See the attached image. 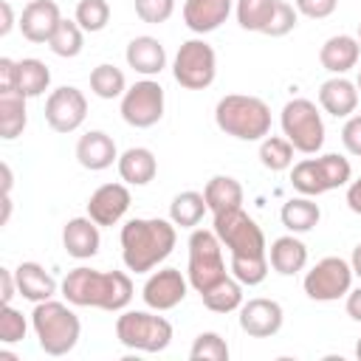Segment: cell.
Masks as SVG:
<instances>
[{"label": "cell", "mask_w": 361, "mask_h": 361, "mask_svg": "<svg viewBox=\"0 0 361 361\" xmlns=\"http://www.w3.org/2000/svg\"><path fill=\"white\" fill-rule=\"evenodd\" d=\"M178 243L175 223L161 217H133L121 226V259L127 271L147 274L161 265Z\"/></svg>", "instance_id": "6da1fadb"}, {"label": "cell", "mask_w": 361, "mask_h": 361, "mask_svg": "<svg viewBox=\"0 0 361 361\" xmlns=\"http://www.w3.org/2000/svg\"><path fill=\"white\" fill-rule=\"evenodd\" d=\"M62 296L76 307H102V310H124L133 299V282L121 271H96V268H73L62 279Z\"/></svg>", "instance_id": "7a4b0ae2"}, {"label": "cell", "mask_w": 361, "mask_h": 361, "mask_svg": "<svg viewBox=\"0 0 361 361\" xmlns=\"http://www.w3.org/2000/svg\"><path fill=\"white\" fill-rule=\"evenodd\" d=\"M214 121L226 135L240 141H262L271 133V107L245 93H228L214 107Z\"/></svg>", "instance_id": "3957f363"}, {"label": "cell", "mask_w": 361, "mask_h": 361, "mask_svg": "<svg viewBox=\"0 0 361 361\" xmlns=\"http://www.w3.org/2000/svg\"><path fill=\"white\" fill-rule=\"evenodd\" d=\"M31 327H34L37 344L45 355H68L76 347L79 333H82L79 316L68 305L54 302V299L37 302V307L31 313Z\"/></svg>", "instance_id": "277c9868"}, {"label": "cell", "mask_w": 361, "mask_h": 361, "mask_svg": "<svg viewBox=\"0 0 361 361\" xmlns=\"http://www.w3.org/2000/svg\"><path fill=\"white\" fill-rule=\"evenodd\" d=\"M189 285L203 293L212 285H217L220 279L228 276L226 262H223V243L214 234V228H195L189 237Z\"/></svg>", "instance_id": "5b68a950"}, {"label": "cell", "mask_w": 361, "mask_h": 361, "mask_svg": "<svg viewBox=\"0 0 361 361\" xmlns=\"http://www.w3.org/2000/svg\"><path fill=\"white\" fill-rule=\"evenodd\" d=\"M116 338L127 350L161 353L172 341V324L164 316H152L147 310H124L116 319Z\"/></svg>", "instance_id": "8992f818"}, {"label": "cell", "mask_w": 361, "mask_h": 361, "mask_svg": "<svg viewBox=\"0 0 361 361\" xmlns=\"http://www.w3.org/2000/svg\"><path fill=\"white\" fill-rule=\"evenodd\" d=\"M279 124H282V133L293 144L296 152L316 155L322 149V144H324V121H322L319 107L310 99H290L282 107Z\"/></svg>", "instance_id": "52a82bcc"}, {"label": "cell", "mask_w": 361, "mask_h": 361, "mask_svg": "<svg viewBox=\"0 0 361 361\" xmlns=\"http://www.w3.org/2000/svg\"><path fill=\"white\" fill-rule=\"evenodd\" d=\"M212 228L220 237V243L228 248L231 257H268L265 234L257 226V220L243 212V206L228 209V212H217Z\"/></svg>", "instance_id": "ba28073f"}, {"label": "cell", "mask_w": 361, "mask_h": 361, "mask_svg": "<svg viewBox=\"0 0 361 361\" xmlns=\"http://www.w3.org/2000/svg\"><path fill=\"white\" fill-rule=\"evenodd\" d=\"M172 76L186 90H203L217 76V54L206 39H186L172 62Z\"/></svg>", "instance_id": "9c48e42d"}, {"label": "cell", "mask_w": 361, "mask_h": 361, "mask_svg": "<svg viewBox=\"0 0 361 361\" xmlns=\"http://www.w3.org/2000/svg\"><path fill=\"white\" fill-rule=\"evenodd\" d=\"M353 265L341 257H324L305 274V293L313 302H336L353 288Z\"/></svg>", "instance_id": "30bf717a"}, {"label": "cell", "mask_w": 361, "mask_h": 361, "mask_svg": "<svg viewBox=\"0 0 361 361\" xmlns=\"http://www.w3.org/2000/svg\"><path fill=\"white\" fill-rule=\"evenodd\" d=\"M164 116V87L152 79H141L121 96V118L130 127L147 130L158 124Z\"/></svg>", "instance_id": "8fae6325"}, {"label": "cell", "mask_w": 361, "mask_h": 361, "mask_svg": "<svg viewBox=\"0 0 361 361\" xmlns=\"http://www.w3.org/2000/svg\"><path fill=\"white\" fill-rule=\"evenodd\" d=\"M87 116V99L79 87L73 85H62L56 90H51L48 102H45V121L54 133H73L82 127Z\"/></svg>", "instance_id": "7c38bea8"}, {"label": "cell", "mask_w": 361, "mask_h": 361, "mask_svg": "<svg viewBox=\"0 0 361 361\" xmlns=\"http://www.w3.org/2000/svg\"><path fill=\"white\" fill-rule=\"evenodd\" d=\"M189 279L178 268H161L144 282V305L152 310H172L186 299Z\"/></svg>", "instance_id": "4fadbf2b"}, {"label": "cell", "mask_w": 361, "mask_h": 361, "mask_svg": "<svg viewBox=\"0 0 361 361\" xmlns=\"http://www.w3.org/2000/svg\"><path fill=\"white\" fill-rule=\"evenodd\" d=\"M285 313L282 305L274 299H248L240 305V330L248 333L251 338H271L282 330Z\"/></svg>", "instance_id": "5bb4252c"}, {"label": "cell", "mask_w": 361, "mask_h": 361, "mask_svg": "<svg viewBox=\"0 0 361 361\" xmlns=\"http://www.w3.org/2000/svg\"><path fill=\"white\" fill-rule=\"evenodd\" d=\"M130 203L133 197L124 183H104L87 197V217L99 226H116L127 214Z\"/></svg>", "instance_id": "9a60e30c"}, {"label": "cell", "mask_w": 361, "mask_h": 361, "mask_svg": "<svg viewBox=\"0 0 361 361\" xmlns=\"http://www.w3.org/2000/svg\"><path fill=\"white\" fill-rule=\"evenodd\" d=\"M59 23L62 14L54 0H31L20 14V31L28 42H48Z\"/></svg>", "instance_id": "2e32d148"}, {"label": "cell", "mask_w": 361, "mask_h": 361, "mask_svg": "<svg viewBox=\"0 0 361 361\" xmlns=\"http://www.w3.org/2000/svg\"><path fill=\"white\" fill-rule=\"evenodd\" d=\"M231 6H234V0H186L183 3V23L195 34L217 31L228 20Z\"/></svg>", "instance_id": "e0dca14e"}, {"label": "cell", "mask_w": 361, "mask_h": 361, "mask_svg": "<svg viewBox=\"0 0 361 361\" xmlns=\"http://www.w3.org/2000/svg\"><path fill=\"white\" fill-rule=\"evenodd\" d=\"M76 161L90 172H102L113 166V161H118L116 141L104 130H90L76 141Z\"/></svg>", "instance_id": "ac0fdd59"}, {"label": "cell", "mask_w": 361, "mask_h": 361, "mask_svg": "<svg viewBox=\"0 0 361 361\" xmlns=\"http://www.w3.org/2000/svg\"><path fill=\"white\" fill-rule=\"evenodd\" d=\"M358 85H353L344 76H333L327 82H322L319 87V104L324 113L336 116V118H350L358 107Z\"/></svg>", "instance_id": "d6986e66"}, {"label": "cell", "mask_w": 361, "mask_h": 361, "mask_svg": "<svg viewBox=\"0 0 361 361\" xmlns=\"http://www.w3.org/2000/svg\"><path fill=\"white\" fill-rule=\"evenodd\" d=\"M62 245L73 259H90L99 254L102 237H99V223L90 217H73L62 228Z\"/></svg>", "instance_id": "ffe728a7"}, {"label": "cell", "mask_w": 361, "mask_h": 361, "mask_svg": "<svg viewBox=\"0 0 361 361\" xmlns=\"http://www.w3.org/2000/svg\"><path fill=\"white\" fill-rule=\"evenodd\" d=\"M358 56H361V42L350 34H336L330 39H324V45L319 48V62L324 71L341 76L347 71H353L358 65Z\"/></svg>", "instance_id": "44dd1931"}, {"label": "cell", "mask_w": 361, "mask_h": 361, "mask_svg": "<svg viewBox=\"0 0 361 361\" xmlns=\"http://www.w3.org/2000/svg\"><path fill=\"white\" fill-rule=\"evenodd\" d=\"M124 59L127 65L135 71V73H144V76H155L166 68V51L164 45L155 39V37H133L127 42V51H124Z\"/></svg>", "instance_id": "7402d4cb"}, {"label": "cell", "mask_w": 361, "mask_h": 361, "mask_svg": "<svg viewBox=\"0 0 361 361\" xmlns=\"http://www.w3.org/2000/svg\"><path fill=\"white\" fill-rule=\"evenodd\" d=\"M116 166H118L121 180L130 183V186H147L158 175V161H155L152 149H147V147H130V149H124L118 155Z\"/></svg>", "instance_id": "603a6c76"}, {"label": "cell", "mask_w": 361, "mask_h": 361, "mask_svg": "<svg viewBox=\"0 0 361 361\" xmlns=\"http://www.w3.org/2000/svg\"><path fill=\"white\" fill-rule=\"evenodd\" d=\"M268 262L276 274L282 276H293L299 274L305 265H307V245L293 237V234H285V237H276L268 248Z\"/></svg>", "instance_id": "cb8c5ba5"}, {"label": "cell", "mask_w": 361, "mask_h": 361, "mask_svg": "<svg viewBox=\"0 0 361 361\" xmlns=\"http://www.w3.org/2000/svg\"><path fill=\"white\" fill-rule=\"evenodd\" d=\"M14 276H17L20 296L31 299L34 305L45 302V299H54V293H56V279L39 262H20L14 268Z\"/></svg>", "instance_id": "d4e9b609"}, {"label": "cell", "mask_w": 361, "mask_h": 361, "mask_svg": "<svg viewBox=\"0 0 361 361\" xmlns=\"http://www.w3.org/2000/svg\"><path fill=\"white\" fill-rule=\"evenodd\" d=\"M203 197H206V206L212 214L217 212H228V209H240L243 206V186L237 178L231 175H214L206 189H203Z\"/></svg>", "instance_id": "484cf974"}, {"label": "cell", "mask_w": 361, "mask_h": 361, "mask_svg": "<svg viewBox=\"0 0 361 361\" xmlns=\"http://www.w3.org/2000/svg\"><path fill=\"white\" fill-rule=\"evenodd\" d=\"M279 220H282V226H285L290 234H305V231H310V228L322 220V209H319V203H313L307 195L290 197V200L282 206Z\"/></svg>", "instance_id": "4316f807"}, {"label": "cell", "mask_w": 361, "mask_h": 361, "mask_svg": "<svg viewBox=\"0 0 361 361\" xmlns=\"http://www.w3.org/2000/svg\"><path fill=\"white\" fill-rule=\"evenodd\" d=\"M28 124V110H25V96L11 90V93H0V138L14 141L17 135H23Z\"/></svg>", "instance_id": "83f0119b"}, {"label": "cell", "mask_w": 361, "mask_h": 361, "mask_svg": "<svg viewBox=\"0 0 361 361\" xmlns=\"http://www.w3.org/2000/svg\"><path fill=\"white\" fill-rule=\"evenodd\" d=\"M310 161H313V169H316V178H319L322 192L347 186L350 178H353L350 161L344 155H338V152H327V155H319V158H310Z\"/></svg>", "instance_id": "f1b7e54d"}, {"label": "cell", "mask_w": 361, "mask_h": 361, "mask_svg": "<svg viewBox=\"0 0 361 361\" xmlns=\"http://www.w3.org/2000/svg\"><path fill=\"white\" fill-rule=\"evenodd\" d=\"M206 212H209V206H206L203 192H192V189L175 195L172 203H169V220L180 228H195L203 220Z\"/></svg>", "instance_id": "f546056e"}, {"label": "cell", "mask_w": 361, "mask_h": 361, "mask_svg": "<svg viewBox=\"0 0 361 361\" xmlns=\"http://www.w3.org/2000/svg\"><path fill=\"white\" fill-rule=\"evenodd\" d=\"M17 93H23L25 99H34V96H42L51 85V71L42 59H20L17 62Z\"/></svg>", "instance_id": "4dcf8cb0"}, {"label": "cell", "mask_w": 361, "mask_h": 361, "mask_svg": "<svg viewBox=\"0 0 361 361\" xmlns=\"http://www.w3.org/2000/svg\"><path fill=\"white\" fill-rule=\"evenodd\" d=\"M203 305L212 310V313H231V310H240L243 305V282H237L234 276H226L220 279L217 285H212L209 290L200 293Z\"/></svg>", "instance_id": "1f68e13d"}, {"label": "cell", "mask_w": 361, "mask_h": 361, "mask_svg": "<svg viewBox=\"0 0 361 361\" xmlns=\"http://www.w3.org/2000/svg\"><path fill=\"white\" fill-rule=\"evenodd\" d=\"M276 3H279V0H237L234 14H237L240 28L265 34L268 25H271V17H274V11H276Z\"/></svg>", "instance_id": "d6a6232c"}, {"label": "cell", "mask_w": 361, "mask_h": 361, "mask_svg": "<svg viewBox=\"0 0 361 361\" xmlns=\"http://www.w3.org/2000/svg\"><path fill=\"white\" fill-rule=\"evenodd\" d=\"M259 164L271 172H285L293 164V144L282 135H265L259 141Z\"/></svg>", "instance_id": "836d02e7"}, {"label": "cell", "mask_w": 361, "mask_h": 361, "mask_svg": "<svg viewBox=\"0 0 361 361\" xmlns=\"http://www.w3.org/2000/svg\"><path fill=\"white\" fill-rule=\"evenodd\" d=\"M90 90L99 99H118L127 90V79H124V73L116 65L102 62V65H96L90 71Z\"/></svg>", "instance_id": "e575fe53"}, {"label": "cell", "mask_w": 361, "mask_h": 361, "mask_svg": "<svg viewBox=\"0 0 361 361\" xmlns=\"http://www.w3.org/2000/svg\"><path fill=\"white\" fill-rule=\"evenodd\" d=\"M82 45H85V37H82V25L76 20H62L54 31V37L48 39V48L62 56V59H71V56H79L82 54Z\"/></svg>", "instance_id": "d590c367"}, {"label": "cell", "mask_w": 361, "mask_h": 361, "mask_svg": "<svg viewBox=\"0 0 361 361\" xmlns=\"http://www.w3.org/2000/svg\"><path fill=\"white\" fill-rule=\"evenodd\" d=\"M268 265H271L268 257H231L228 271H231V276L237 282L254 288V285H259L268 276Z\"/></svg>", "instance_id": "8d00e7d4"}, {"label": "cell", "mask_w": 361, "mask_h": 361, "mask_svg": "<svg viewBox=\"0 0 361 361\" xmlns=\"http://www.w3.org/2000/svg\"><path fill=\"white\" fill-rule=\"evenodd\" d=\"M73 20L82 25V31L96 34L110 23V6H107V0H79Z\"/></svg>", "instance_id": "74e56055"}, {"label": "cell", "mask_w": 361, "mask_h": 361, "mask_svg": "<svg viewBox=\"0 0 361 361\" xmlns=\"http://www.w3.org/2000/svg\"><path fill=\"white\" fill-rule=\"evenodd\" d=\"M192 361H228V344L220 333H200L189 350Z\"/></svg>", "instance_id": "f35d334b"}, {"label": "cell", "mask_w": 361, "mask_h": 361, "mask_svg": "<svg viewBox=\"0 0 361 361\" xmlns=\"http://www.w3.org/2000/svg\"><path fill=\"white\" fill-rule=\"evenodd\" d=\"M25 330H28L25 316L17 307L3 305V310H0V341L3 344H17V341L25 338Z\"/></svg>", "instance_id": "ab89813d"}, {"label": "cell", "mask_w": 361, "mask_h": 361, "mask_svg": "<svg viewBox=\"0 0 361 361\" xmlns=\"http://www.w3.org/2000/svg\"><path fill=\"white\" fill-rule=\"evenodd\" d=\"M296 23H299V11H296L290 3L279 0V3H276V11H274V17H271V25H268V31H265V37H285V34H290V31L296 28Z\"/></svg>", "instance_id": "60d3db41"}, {"label": "cell", "mask_w": 361, "mask_h": 361, "mask_svg": "<svg viewBox=\"0 0 361 361\" xmlns=\"http://www.w3.org/2000/svg\"><path fill=\"white\" fill-rule=\"evenodd\" d=\"M172 11H175V0H135V14L149 25L166 23Z\"/></svg>", "instance_id": "b9f144b4"}, {"label": "cell", "mask_w": 361, "mask_h": 361, "mask_svg": "<svg viewBox=\"0 0 361 361\" xmlns=\"http://www.w3.org/2000/svg\"><path fill=\"white\" fill-rule=\"evenodd\" d=\"M293 8L310 20H324L338 8V0H293Z\"/></svg>", "instance_id": "7bdbcfd3"}, {"label": "cell", "mask_w": 361, "mask_h": 361, "mask_svg": "<svg viewBox=\"0 0 361 361\" xmlns=\"http://www.w3.org/2000/svg\"><path fill=\"white\" fill-rule=\"evenodd\" d=\"M341 144L347 147L350 155L361 158V116H350L341 127Z\"/></svg>", "instance_id": "ee69618b"}, {"label": "cell", "mask_w": 361, "mask_h": 361, "mask_svg": "<svg viewBox=\"0 0 361 361\" xmlns=\"http://www.w3.org/2000/svg\"><path fill=\"white\" fill-rule=\"evenodd\" d=\"M17 62L14 59H8V56H3L0 59V93H11V90H17Z\"/></svg>", "instance_id": "f6af8a7d"}, {"label": "cell", "mask_w": 361, "mask_h": 361, "mask_svg": "<svg viewBox=\"0 0 361 361\" xmlns=\"http://www.w3.org/2000/svg\"><path fill=\"white\" fill-rule=\"evenodd\" d=\"M14 293H20V290H17V276H14V271H11V268H0V299H3V305H11Z\"/></svg>", "instance_id": "bcb514c9"}, {"label": "cell", "mask_w": 361, "mask_h": 361, "mask_svg": "<svg viewBox=\"0 0 361 361\" xmlns=\"http://www.w3.org/2000/svg\"><path fill=\"white\" fill-rule=\"evenodd\" d=\"M344 307H347V316H350L353 322H361V285H358V288H350Z\"/></svg>", "instance_id": "7dc6e473"}, {"label": "cell", "mask_w": 361, "mask_h": 361, "mask_svg": "<svg viewBox=\"0 0 361 361\" xmlns=\"http://www.w3.org/2000/svg\"><path fill=\"white\" fill-rule=\"evenodd\" d=\"M347 206H350V212L361 214V178L350 180V186H347Z\"/></svg>", "instance_id": "c3c4849f"}, {"label": "cell", "mask_w": 361, "mask_h": 361, "mask_svg": "<svg viewBox=\"0 0 361 361\" xmlns=\"http://www.w3.org/2000/svg\"><path fill=\"white\" fill-rule=\"evenodd\" d=\"M0 11H3V23H0V37H6L14 25V17H11V6L8 3H0Z\"/></svg>", "instance_id": "681fc988"}, {"label": "cell", "mask_w": 361, "mask_h": 361, "mask_svg": "<svg viewBox=\"0 0 361 361\" xmlns=\"http://www.w3.org/2000/svg\"><path fill=\"white\" fill-rule=\"evenodd\" d=\"M350 265H353V274L361 279V243L353 248V257H350Z\"/></svg>", "instance_id": "f907efd6"}, {"label": "cell", "mask_w": 361, "mask_h": 361, "mask_svg": "<svg viewBox=\"0 0 361 361\" xmlns=\"http://www.w3.org/2000/svg\"><path fill=\"white\" fill-rule=\"evenodd\" d=\"M0 169H3V195H11V166L3 164Z\"/></svg>", "instance_id": "816d5d0a"}, {"label": "cell", "mask_w": 361, "mask_h": 361, "mask_svg": "<svg viewBox=\"0 0 361 361\" xmlns=\"http://www.w3.org/2000/svg\"><path fill=\"white\" fill-rule=\"evenodd\" d=\"M355 355L361 358V338H358V344H355Z\"/></svg>", "instance_id": "f5cc1de1"}, {"label": "cell", "mask_w": 361, "mask_h": 361, "mask_svg": "<svg viewBox=\"0 0 361 361\" xmlns=\"http://www.w3.org/2000/svg\"><path fill=\"white\" fill-rule=\"evenodd\" d=\"M355 85H358V93H361V71H358V82Z\"/></svg>", "instance_id": "db71d44e"}, {"label": "cell", "mask_w": 361, "mask_h": 361, "mask_svg": "<svg viewBox=\"0 0 361 361\" xmlns=\"http://www.w3.org/2000/svg\"><path fill=\"white\" fill-rule=\"evenodd\" d=\"M358 42H361V23H358Z\"/></svg>", "instance_id": "11a10c76"}]
</instances>
